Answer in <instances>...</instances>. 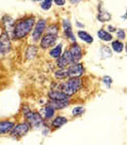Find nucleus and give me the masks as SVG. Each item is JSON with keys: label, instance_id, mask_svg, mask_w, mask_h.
<instances>
[{"label": "nucleus", "instance_id": "f257e3e1", "mask_svg": "<svg viewBox=\"0 0 127 145\" xmlns=\"http://www.w3.org/2000/svg\"><path fill=\"white\" fill-rule=\"evenodd\" d=\"M35 24H36V18L34 16H24L23 18L16 21L13 27L11 38H13L14 40H21L26 38L34 29Z\"/></svg>", "mask_w": 127, "mask_h": 145}, {"label": "nucleus", "instance_id": "f03ea898", "mask_svg": "<svg viewBox=\"0 0 127 145\" xmlns=\"http://www.w3.org/2000/svg\"><path fill=\"white\" fill-rule=\"evenodd\" d=\"M82 79H68L60 85V90L71 98V96L77 93L82 88Z\"/></svg>", "mask_w": 127, "mask_h": 145}, {"label": "nucleus", "instance_id": "7ed1b4c3", "mask_svg": "<svg viewBox=\"0 0 127 145\" xmlns=\"http://www.w3.org/2000/svg\"><path fill=\"white\" fill-rule=\"evenodd\" d=\"M26 119V122L30 125V127L34 128V129H40L43 127H48L44 119L42 118L39 112H35V110H31L30 112L24 116Z\"/></svg>", "mask_w": 127, "mask_h": 145}, {"label": "nucleus", "instance_id": "20e7f679", "mask_svg": "<svg viewBox=\"0 0 127 145\" xmlns=\"http://www.w3.org/2000/svg\"><path fill=\"white\" fill-rule=\"evenodd\" d=\"M31 127L30 125L25 121V122H20L18 124L14 125L13 131L11 132V136L14 139H20L23 138L25 135H27L30 131Z\"/></svg>", "mask_w": 127, "mask_h": 145}, {"label": "nucleus", "instance_id": "39448f33", "mask_svg": "<svg viewBox=\"0 0 127 145\" xmlns=\"http://www.w3.org/2000/svg\"><path fill=\"white\" fill-rule=\"evenodd\" d=\"M46 30V21L44 18H39L34 26L33 32H32V41L38 42L41 39V36Z\"/></svg>", "mask_w": 127, "mask_h": 145}, {"label": "nucleus", "instance_id": "423d86ee", "mask_svg": "<svg viewBox=\"0 0 127 145\" xmlns=\"http://www.w3.org/2000/svg\"><path fill=\"white\" fill-rule=\"evenodd\" d=\"M67 72L68 79H80L85 72V67L83 63L78 62V63H74L67 67Z\"/></svg>", "mask_w": 127, "mask_h": 145}, {"label": "nucleus", "instance_id": "0eeeda50", "mask_svg": "<svg viewBox=\"0 0 127 145\" xmlns=\"http://www.w3.org/2000/svg\"><path fill=\"white\" fill-rule=\"evenodd\" d=\"M11 50V37L7 33L3 32L0 35V54L6 55Z\"/></svg>", "mask_w": 127, "mask_h": 145}, {"label": "nucleus", "instance_id": "6e6552de", "mask_svg": "<svg viewBox=\"0 0 127 145\" xmlns=\"http://www.w3.org/2000/svg\"><path fill=\"white\" fill-rule=\"evenodd\" d=\"M68 50L70 52L71 57H72L74 63H78V62L81 60V58L83 57L82 47L78 44L77 42H76V43H72V44L70 45V48Z\"/></svg>", "mask_w": 127, "mask_h": 145}, {"label": "nucleus", "instance_id": "1a4fd4ad", "mask_svg": "<svg viewBox=\"0 0 127 145\" xmlns=\"http://www.w3.org/2000/svg\"><path fill=\"white\" fill-rule=\"evenodd\" d=\"M71 65H74V62H73V59H72V57H71L69 50L66 49L65 51H64V53H62L60 58L57 59V65L59 69H67V67H69Z\"/></svg>", "mask_w": 127, "mask_h": 145}, {"label": "nucleus", "instance_id": "9d476101", "mask_svg": "<svg viewBox=\"0 0 127 145\" xmlns=\"http://www.w3.org/2000/svg\"><path fill=\"white\" fill-rule=\"evenodd\" d=\"M57 38H59V36H55V35L45 34L44 36L40 39V47L42 49H48V48H51V47L53 48L55 46Z\"/></svg>", "mask_w": 127, "mask_h": 145}, {"label": "nucleus", "instance_id": "9b49d317", "mask_svg": "<svg viewBox=\"0 0 127 145\" xmlns=\"http://www.w3.org/2000/svg\"><path fill=\"white\" fill-rule=\"evenodd\" d=\"M14 24H16L14 20H13L11 16H8V14L3 16V18H1V25H2V28H3L2 31L7 33L11 38V36H13V31Z\"/></svg>", "mask_w": 127, "mask_h": 145}, {"label": "nucleus", "instance_id": "f8f14e48", "mask_svg": "<svg viewBox=\"0 0 127 145\" xmlns=\"http://www.w3.org/2000/svg\"><path fill=\"white\" fill-rule=\"evenodd\" d=\"M63 31H64V35L66 36V38L70 40L72 43H76V38L75 35H74V32L72 30V25H71V22L68 20V18H65L63 20Z\"/></svg>", "mask_w": 127, "mask_h": 145}, {"label": "nucleus", "instance_id": "ddd939ff", "mask_svg": "<svg viewBox=\"0 0 127 145\" xmlns=\"http://www.w3.org/2000/svg\"><path fill=\"white\" fill-rule=\"evenodd\" d=\"M14 125H16V122L13 120H2V121H0V135L11 134Z\"/></svg>", "mask_w": 127, "mask_h": 145}, {"label": "nucleus", "instance_id": "4468645a", "mask_svg": "<svg viewBox=\"0 0 127 145\" xmlns=\"http://www.w3.org/2000/svg\"><path fill=\"white\" fill-rule=\"evenodd\" d=\"M49 100L53 101H70V97L63 93L61 90H51L47 94Z\"/></svg>", "mask_w": 127, "mask_h": 145}, {"label": "nucleus", "instance_id": "2eb2a0df", "mask_svg": "<svg viewBox=\"0 0 127 145\" xmlns=\"http://www.w3.org/2000/svg\"><path fill=\"white\" fill-rule=\"evenodd\" d=\"M55 112H57V110H55L50 104H48L46 102V104L40 109V114H41L42 118H43L44 121L46 122V121H49V120H51L52 118L55 117Z\"/></svg>", "mask_w": 127, "mask_h": 145}, {"label": "nucleus", "instance_id": "dca6fc26", "mask_svg": "<svg viewBox=\"0 0 127 145\" xmlns=\"http://www.w3.org/2000/svg\"><path fill=\"white\" fill-rule=\"evenodd\" d=\"M97 8H99V13H97V16H96L97 21L101 22V23H106V22L111 20L112 16L109 11H107L106 9H104L101 5H99Z\"/></svg>", "mask_w": 127, "mask_h": 145}, {"label": "nucleus", "instance_id": "f3484780", "mask_svg": "<svg viewBox=\"0 0 127 145\" xmlns=\"http://www.w3.org/2000/svg\"><path fill=\"white\" fill-rule=\"evenodd\" d=\"M68 123V119L64 116H57L55 119L52 120L51 122V128L53 129H60L61 127H63L64 125H66Z\"/></svg>", "mask_w": 127, "mask_h": 145}, {"label": "nucleus", "instance_id": "a211bd4d", "mask_svg": "<svg viewBox=\"0 0 127 145\" xmlns=\"http://www.w3.org/2000/svg\"><path fill=\"white\" fill-rule=\"evenodd\" d=\"M26 58L29 60L34 59L38 54V47L36 45H30L26 50Z\"/></svg>", "mask_w": 127, "mask_h": 145}, {"label": "nucleus", "instance_id": "6ab92c4d", "mask_svg": "<svg viewBox=\"0 0 127 145\" xmlns=\"http://www.w3.org/2000/svg\"><path fill=\"white\" fill-rule=\"evenodd\" d=\"M63 44L60 43V44L55 45L53 48L49 50V56L52 57V58H55V59H57V58H60L61 55L63 53Z\"/></svg>", "mask_w": 127, "mask_h": 145}, {"label": "nucleus", "instance_id": "aec40b11", "mask_svg": "<svg viewBox=\"0 0 127 145\" xmlns=\"http://www.w3.org/2000/svg\"><path fill=\"white\" fill-rule=\"evenodd\" d=\"M77 35H78V37H79V39L82 40V41L85 42V43H87V44H91V43L93 42V37L91 36L90 34L87 33V32L79 30Z\"/></svg>", "mask_w": 127, "mask_h": 145}, {"label": "nucleus", "instance_id": "412c9836", "mask_svg": "<svg viewBox=\"0 0 127 145\" xmlns=\"http://www.w3.org/2000/svg\"><path fill=\"white\" fill-rule=\"evenodd\" d=\"M48 104L53 107V108L57 110V109H64L66 107L70 105V101H53V100H49L47 102Z\"/></svg>", "mask_w": 127, "mask_h": 145}, {"label": "nucleus", "instance_id": "4be33fe9", "mask_svg": "<svg viewBox=\"0 0 127 145\" xmlns=\"http://www.w3.org/2000/svg\"><path fill=\"white\" fill-rule=\"evenodd\" d=\"M97 37H99L101 41H105V42H109L113 40L112 34H110L108 31H106L105 29H99V31H97Z\"/></svg>", "mask_w": 127, "mask_h": 145}, {"label": "nucleus", "instance_id": "5701e85b", "mask_svg": "<svg viewBox=\"0 0 127 145\" xmlns=\"http://www.w3.org/2000/svg\"><path fill=\"white\" fill-rule=\"evenodd\" d=\"M59 31H60V27H59L57 24H51L45 30L46 34H48V35H55V36H59Z\"/></svg>", "mask_w": 127, "mask_h": 145}, {"label": "nucleus", "instance_id": "b1692460", "mask_svg": "<svg viewBox=\"0 0 127 145\" xmlns=\"http://www.w3.org/2000/svg\"><path fill=\"white\" fill-rule=\"evenodd\" d=\"M124 49V44L122 43L119 40H115V41L112 42V50L117 53H121Z\"/></svg>", "mask_w": 127, "mask_h": 145}, {"label": "nucleus", "instance_id": "393cba45", "mask_svg": "<svg viewBox=\"0 0 127 145\" xmlns=\"http://www.w3.org/2000/svg\"><path fill=\"white\" fill-rule=\"evenodd\" d=\"M55 77L57 80H65L68 78V72L67 69H59L55 72Z\"/></svg>", "mask_w": 127, "mask_h": 145}, {"label": "nucleus", "instance_id": "a878e982", "mask_svg": "<svg viewBox=\"0 0 127 145\" xmlns=\"http://www.w3.org/2000/svg\"><path fill=\"white\" fill-rule=\"evenodd\" d=\"M101 54L103 58H110L113 55V52L109 46H103L101 48Z\"/></svg>", "mask_w": 127, "mask_h": 145}, {"label": "nucleus", "instance_id": "bb28decb", "mask_svg": "<svg viewBox=\"0 0 127 145\" xmlns=\"http://www.w3.org/2000/svg\"><path fill=\"white\" fill-rule=\"evenodd\" d=\"M84 112H85V108H84L83 106H75V107L72 109V116L74 118L80 117V116H82V114H84Z\"/></svg>", "mask_w": 127, "mask_h": 145}, {"label": "nucleus", "instance_id": "cd10ccee", "mask_svg": "<svg viewBox=\"0 0 127 145\" xmlns=\"http://www.w3.org/2000/svg\"><path fill=\"white\" fill-rule=\"evenodd\" d=\"M52 1L51 0H44V1H41L40 2V7L43 9V10H48L50 9L52 6Z\"/></svg>", "mask_w": 127, "mask_h": 145}, {"label": "nucleus", "instance_id": "c85d7f7f", "mask_svg": "<svg viewBox=\"0 0 127 145\" xmlns=\"http://www.w3.org/2000/svg\"><path fill=\"white\" fill-rule=\"evenodd\" d=\"M117 38L118 40H124L126 38V33H125L124 30H122V29H118L117 30Z\"/></svg>", "mask_w": 127, "mask_h": 145}, {"label": "nucleus", "instance_id": "c756f323", "mask_svg": "<svg viewBox=\"0 0 127 145\" xmlns=\"http://www.w3.org/2000/svg\"><path fill=\"white\" fill-rule=\"evenodd\" d=\"M103 82H104L105 85H106L108 88H110V87H111L112 82H113V80H112V78H111V77H109V76H105L104 78H103Z\"/></svg>", "mask_w": 127, "mask_h": 145}, {"label": "nucleus", "instance_id": "7c9ffc66", "mask_svg": "<svg viewBox=\"0 0 127 145\" xmlns=\"http://www.w3.org/2000/svg\"><path fill=\"white\" fill-rule=\"evenodd\" d=\"M31 112V109H30V107H29L28 105H26V104H25V105L22 106V114H23L24 116H26V114H28V112Z\"/></svg>", "mask_w": 127, "mask_h": 145}, {"label": "nucleus", "instance_id": "2f4dec72", "mask_svg": "<svg viewBox=\"0 0 127 145\" xmlns=\"http://www.w3.org/2000/svg\"><path fill=\"white\" fill-rule=\"evenodd\" d=\"M55 3L57 6H64L66 4V1H64V0H55Z\"/></svg>", "mask_w": 127, "mask_h": 145}, {"label": "nucleus", "instance_id": "473e14b6", "mask_svg": "<svg viewBox=\"0 0 127 145\" xmlns=\"http://www.w3.org/2000/svg\"><path fill=\"white\" fill-rule=\"evenodd\" d=\"M107 30H108V32H109L110 34L113 33V32H115V31H117V29L115 28V27L111 26V25H109V26L107 27Z\"/></svg>", "mask_w": 127, "mask_h": 145}, {"label": "nucleus", "instance_id": "72a5a7b5", "mask_svg": "<svg viewBox=\"0 0 127 145\" xmlns=\"http://www.w3.org/2000/svg\"><path fill=\"white\" fill-rule=\"evenodd\" d=\"M76 27H78V28H80V29H82V28H84V25L83 24H81V23H79V22H76Z\"/></svg>", "mask_w": 127, "mask_h": 145}, {"label": "nucleus", "instance_id": "f704fd0d", "mask_svg": "<svg viewBox=\"0 0 127 145\" xmlns=\"http://www.w3.org/2000/svg\"><path fill=\"white\" fill-rule=\"evenodd\" d=\"M70 2L72 3V4H74V3H79V1H73L72 0V1H70Z\"/></svg>", "mask_w": 127, "mask_h": 145}, {"label": "nucleus", "instance_id": "c9c22d12", "mask_svg": "<svg viewBox=\"0 0 127 145\" xmlns=\"http://www.w3.org/2000/svg\"><path fill=\"white\" fill-rule=\"evenodd\" d=\"M1 33H2V30H1V28H0V35H1Z\"/></svg>", "mask_w": 127, "mask_h": 145}, {"label": "nucleus", "instance_id": "e433bc0d", "mask_svg": "<svg viewBox=\"0 0 127 145\" xmlns=\"http://www.w3.org/2000/svg\"><path fill=\"white\" fill-rule=\"evenodd\" d=\"M126 51H127V45H126Z\"/></svg>", "mask_w": 127, "mask_h": 145}]
</instances>
